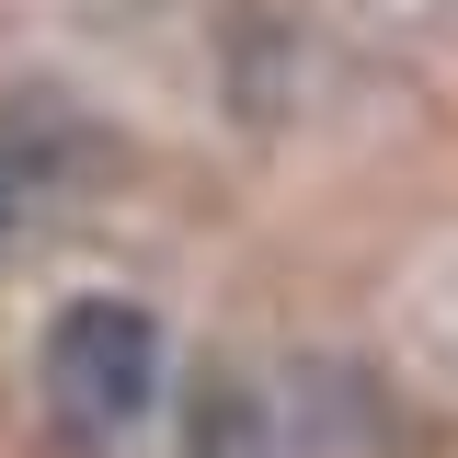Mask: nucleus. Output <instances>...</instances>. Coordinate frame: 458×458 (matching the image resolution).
<instances>
[{
  "mask_svg": "<svg viewBox=\"0 0 458 458\" xmlns=\"http://www.w3.org/2000/svg\"><path fill=\"white\" fill-rule=\"evenodd\" d=\"M161 401V321L138 298H69L47 321V412L69 447L138 436V412Z\"/></svg>",
  "mask_w": 458,
  "mask_h": 458,
  "instance_id": "1",
  "label": "nucleus"
},
{
  "mask_svg": "<svg viewBox=\"0 0 458 458\" xmlns=\"http://www.w3.org/2000/svg\"><path fill=\"white\" fill-rule=\"evenodd\" d=\"M23 195H35V172H23V149H0V241L23 229Z\"/></svg>",
  "mask_w": 458,
  "mask_h": 458,
  "instance_id": "2",
  "label": "nucleus"
}]
</instances>
